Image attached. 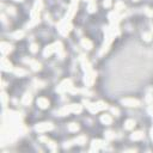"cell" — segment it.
<instances>
[{
  "label": "cell",
  "mask_w": 153,
  "mask_h": 153,
  "mask_svg": "<svg viewBox=\"0 0 153 153\" xmlns=\"http://www.w3.org/2000/svg\"><path fill=\"white\" fill-rule=\"evenodd\" d=\"M72 88H73V86H72V82L70 79H67V80H65V82L58 88V91H59V92H65V91H70Z\"/></svg>",
  "instance_id": "cell-1"
},
{
  "label": "cell",
  "mask_w": 153,
  "mask_h": 153,
  "mask_svg": "<svg viewBox=\"0 0 153 153\" xmlns=\"http://www.w3.org/2000/svg\"><path fill=\"white\" fill-rule=\"evenodd\" d=\"M121 103L124 104L126 106H139L140 105V102L138 99H134V98H126V99H122Z\"/></svg>",
  "instance_id": "cell-2"
},
{
  "label": "cell",
  "mask_w": 153,
  "mask_h": 153,
  "mask_svg": "<svg viewBox=\"0 0 153 153\" xmlns=\"http://www.w3.org/2000/svg\"><path fill=\"white\" fill-rule=\"evenodd\" d=\"M94 79H96V73L92 71L90 72H86V76H85V84L88 85V86H91L94 82Z\"/></svg>",
  "instance_id": "cell-3"
},
{
  "label": "cell",
  "mask_w": 153,
  "mask_h": 153,
  "mask_svg": "<svg viewBox=\"0 0 153 153\" xmlns=\"http://www.w3.org/2000/svg\"><path fill=\"white\" fill-rule=\"evenodd\" d=\"M53 129V124L52 123H40L38 126H36V130L37 132H47Z\"/></svg>",
  "instance_id": "cell-4"
},
{
  "label": "cell",
  "mask_w": 153,
  "mask_h": 153,
  "mask_svg": "<svg viewBox=\"0 0 153 153\" xmlns=\"http://www.w3.org/2000/svg\"><path fill=\"white\" fill-rule=\"evenodd\" d=\"M12 50V46L10 43H6V42H1V53L4 55L8 54Z\"/></svg>",
  "instance_id": "cell-5"
},
{
  "label": "cell",
  "mask_w": 153,
  "mask_h": 153,
  "mask_svg": "<svg viewBox=\"0 0 153 153\" xmlns=\"http://www.w3.org/2000/svg\"><path fill=\"white\" fill-rule=\"evenodd\" d=\"M37 105L41 108V109H46V108H48L49 106V102H48V99L46 98H38L37 99Z\"/></svg>",
  "instance_id": "cell-6"
},
{
  "label": "cell",
  "mask_w": 153,
  "mask_h": 153,
  "mask_svg": "<svg viewBox=\"0 0 153 153\" xmlns=\"http://www.w3.org/2000/svg\"><path fill=\"white\" fill-rule=\"evenodd\" d=\"M67 109L70 110V112H80L82 111V105L79 104H72V105H68Z\"/></svg>",
  "instance_id": "cell-7"
},
{
  "label": "cell",
  "mask_w": 153,
  "mask_h": 153,
  "mask_svg": "<svg viewBox=\"0 0 153 153\" xmlns=\"http://www.w3.org/2000/svg\"><path fill=\"white\" fill-rule=\"evenodd\" d=\"M1 65H2V70L4 71H11V64H10V61H7L6 58H2L1 59Z\"/></svg>",
  "instance_id": "cell-8"
},
{
  "label": "cell",
  "mask_w": 153,
  "mask_h": 153,
  "mask_svg": "<svg viewBox=\"0 0 153 153\" xmlns=\"http://www.w3.org/2000/svg\"><path fill=\"white\" fill-rule=\"evenodd\" d=\"M31 99H32L31 94H30V93H25L24 97H23V99H22V103L24 104V105H29L30 102H31Z\"/></svg>",
  "instance_id": "cell-9"
},
{
  "label": "cell",
  "mask_w": 153,
  "mask_h": 153,
  "mask_svg": "<svg viewBox=\"0 0 153 153\" xmlns=\"http://www.w3.org/2000/svg\"><path fill=\"white\" fill-rule=\"evenodd\" d=\"M82 47L85 48V49H88V50H90V49H92V43L88 41V40H82Z\"/></svg>",
  "instance_id": "cell-10"
},
{
  "label": "cell",
  "mask_w": 153,
  "mask_h": 153,
  "mask_svg": "<svg viewBox=\"0 0 153 153\" xmlns=\"http://www.w3.org/2000/svg\"><path fill=\"white\" fill-rule=\"evenodd\" d=\"M100 121L103 122L104 124H110L112 120H111V117H110L109 115H103V116L100 117Z\"/></svg>",
  "instance_id": "cell-11"
},
{
  "label": "cell",
  "mask_w": 153,
  "mask_h": 153,
  "mask_svg": "<svg viewBox=\"0 0 153 153\" xmlns=\"http://www.w3.org/2000/svg\"><path fill=\"white\" fill-rule=\"evenodd\" d=\"M142 138H144V134H142L141 132H136V133H133L132 140H141Z\"/></svg>",
  "instance_id": "cell-12"
},
{
  "label": "cell",
  "mask_w": 153,
  "mask_h": 153,
  "mask_svg": "<svg viewBox=\"0 0 153 153\" xmlns=\"http://www.w3.org/2000/svg\"><path fill=\"white\" fill-rule=\"evenodd\" d=\"M134 126H135V122L133 120H128L126 122V124H124V128H126V129H133Z\"/></svg>",
  "instance_id": "cell-13"
},
{
  "label": "cell",
  "mask_w": 153,
  "mask_h": 153,
  "mask_svg": "<svg viewBox=\"0 0 153 153\" xmlns=\"http://www.w3.org/2000/svg\"><path fill=\"white\" fill-rule=\"evenodd\" d=\"M24 36V32L23 31H16V32L12 35V37L14 38V40H19V38H22Z\"/></svg>",
  "instance_id": "cell-14"
},
{
  "label": "cell",
  "mask_w": 153,
  "mask_h": 153,
  "mask_svg": "<svg viewBox=\"0 0 153 153\" xmlns=\"http://www.w3.org/2000/svg\"><path fill=\"white\" fill-rule=\"evenodd\" d=\"M68 129L71 132H76L79 130V126L76 123H71V124H68Z\"/></svg>",
  "instance_id": "cell-15"
},
{
  "label": "cell",
  "mask_w": 153,
  "mask_h": 153,
  "mask_svg": "<svg viewBox=\"0 0 153 153\" xmlns=\"http://www.w3.org/2000/svg\"><path fill=\"white\" fill-rule=\"evenodd\" d=\"M14 73H16V76H25L26 74V71H24V70H22V68H17V70H14Z\"/></svg>",
  "instance_id": "cell-16"
},
{
  "label": "cell",
  "mask_w": 153,
  "mask_h": 153,
  "mask_svg": "<svg viewBox=\"0 0 153 153\" xmlns=\"http://www.w3.org/2000/svg\"><path fill=\"white\" fill-rule=\"evenodd\" d=\"M85 141H86V138L85 136H79V138H76V142L78 144V145H84Z\"/></svg>",
  "instance_id": "cell-17"
},
{
  "label": "cell",
  "mask_w": 153,
  "mask_h": 153,
  "mask_svg": "<svg viewBox=\"0 0 153 153\" xmlns=\"http://www.w3.org/2000/svg\"><path fill=\"white\" fill-rule=\"evenodd\" d=\"M31 67H32L34 71H40V70H41V65H40L38 62H35V61L31 64Z\"/></svg>",
  "instance_id": "cell-18"
},
{
  "label": "cell",
  "mask_w": 153,
  "mask_h": 153,
  "mask_svg": "<svg viewBox=\"0 0 153 153\" xmlns=\"http://www.w3.org/2000/svg\"><path fill=\"white\" fill-rule=\"evenodd\" d=\"M105 138H106L108 140H111V139L115 138V134L112 132H106V133H105Z\"/></svg>",
  "instance_id": "cell-19"
},
{
  "label": "cell",
  "mask_w": 153,
  "mask_h": 153,
  "mask_svg": "<svg viewBox=\"0 0 153 153\" xmlns=\"http://www.w3.org/2000/svg\"><path fill=\"white\" fill-rule=\"evenodd\" d=\"M94 10H96V4L93 1H91L88 5V12H94Z\"/></svg>",
  "instance_id": "cell-20"
},
{
  "label": "cell",
  "mask_w": 153,
  "mask_h": 153,
  "mask_svg": "<svg viewBox=\"0 0 153 153\" xmlns=\"http://www.w3.org/2000/svg\"><path fill=\"white\" fill-rule=\"evenodd\" d=\"M1 100H2V105L6 106V103H7V96H6V93H2V96H1Z\"/></svg>",
  "instance_id": "cell-21"
},
{
  "label": "cell",
  "mask_w": 153,
  "mask_h": 153,
  "mask_svg": "<svg viewBox=\"0 0 153 153\" xmlns=\"http://www.w3.org/2000/svg\"><path fill=\"white\" fill-rule=\"evenodd\" d=\"M38 50V47H37V44H31V52H32V53H36V52H37Z\"/></svg>",
  "instance_id": "cell-22"
},
{
  "label": "cell",
  "mask_w": 153,
  "mask_h": 153,
  "mask_svg": "<svg viewBox=\"0 0 153 153\" xmlns=\"http://www.w3.org/2000/svg\"><path fill=\"white\" fill-rule=\"evenodd\" d=\"M142 37L145 38L146 41H151V38H152V36H151V34H144V36Z\"/></svg>",
  "instance_id": "cell-23"
},
{
  "label": "cell",
  "mask_w": 153,
  "mask_h": 153,
  "mask_svg": "<svg viewBox=\"0 0 153 153\" xmlns=\"http://www.w3.org/2000/svg\"><path fill=\"white\" fill-rule=\"evenodd\" d=\"M103 5L105 6V7H110V6H111V0H105L103 2Z\"/></svg>",
  "instance_id": "cell-24"
},
{
  "label": "cell",
  "mask_w": 153,
  "mask_h": 153,
  "mask_svg": "<svg viewBox=\"0 0 153 153\" xmlns=\"http://www.w3.org/2000/svg\"><path fill=\"white\" fill-rule=\"evenodd\" d=\"M146 100H147L148 103H152V102H153V96H152V94H147V97H146Z\"/></svg>",
  "instance_id": "cell-25"
},
{
  "label": "cell",
  "mask_w": 153,
  "mask_h": 153,
  "mask_svg": "<svg viewBox=\"0 0 153 153\" xmlns=\"http://www.w3.org/2000/svg\"><path fill=\"white\" fill-rule=\"evenodd\" d=\"M116 8H117V11H120L121 8H124V6H123V4H121V2H117L116 4Z\"/></svg>",
  "instance_id": "cell-26"
},
{
  "label": "cell",
  "mask_w": 153,
  "mask_h": 153,
  "mask_svg": "<svg viewBox=\"0 0 153 153\" xmlns=\"http://www.w3.org/2000/svg\"><path fill=\"white\" fill-rule=\"evenodd\" d=\"M148 112L151 114V116H153V105H150V108H148Z\"/></svg>",
  "instance_id": "cell-27"
},
{
  "label": "cell",
  "mask_w": 153,
  "mask_h": 153,
  "mask_svg": "<svg viewBox=\"0 0 153 153\" xmlns=\"http://www.w3.org/2000/svg\"><path fill=\"white\" fill-rule=\"evenodd\" d=\"M111 110H112V112H114V114L116 115V116H117V115L120 114V112H118V109H116V108H112Z\"/></svg>",
  "instance_id": "cell-28"
},
{
  "label": "cell",
  "mask_w": 153,
  "mask_h": 153,
  "mask_svg": "<svg viewBox=\"0 0 153 153\" xmlns=\"http://www.w3.org/2000/svg\"><path fill=\"white\" fill-rule=\"evenodd\" d=\"M8 12H10V13H12V14H14V13H16V12H14V8H13V7L8 8Z\"/></svg>",
  "instance_id": "cell-29"
},
{
  "label": "cell",
  "mask_w": 153,
  "mask_h": 153,
  "mask_svg": "<svg viewBox=\"0 0 153 153\" xmlns=\"http://www.w3.org/2000/svg\"><path fill=\"white\" fill-rule=\"evenodd\" d=\"M14 1H23V0H14Z\"/></svg>",
  "instance_id": "cell-30"
},
{
  "label": "cell",
  "mask_w": 153,
  "mask_h": 153,
  "mask_svg": "<svg viewBox=\"0 0 153 153\" xmlns=\"http://www.w3.org/2000/svg\"><path fill=\"white\" fill-rule=\"evenodd\" d=\"M134 1H139V0H134Z\"/></svg>",
  "instance_id": "cell-31"
}]
</instances>
